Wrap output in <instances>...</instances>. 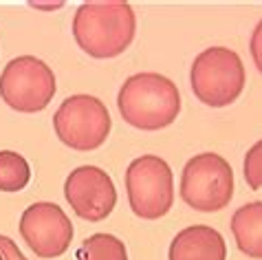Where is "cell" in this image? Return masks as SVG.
Listing matches in <instances>:
<instances>
[{"label": "cell", "instance_id": "1", "mask_svg": "<svg viewBox=\"0 0 262 260\" xmlns=\"http://www.w3.org/2000/svg\"><path fill=\"white\" fill-rule=\"evenodd\" d=\"M137 20L126 0H91L77 7L73 18V38L84 53L111 60L130 47Z\"/></svg>", "mask_w": 262, "mask_h": 260}, {"label": "cell", "instance_id": "2", "mask_svg": "<svg viewBox=\"0 0 262 260\" xmlns=\"http://www.w3.org/2000/svg\"><path fill=\"white\" fill-rule=\"evenodd\" d=\"M117 106L126 124L137 130L167 128L181 113V93L170 77L137 73L123 82Z\"/></svg>", "mask_w": 262, "mask_h": 260}, {"label": "cell", "instance_id": "3", "mask_svg": "<svg viewBox=\"0 0 262 260\" xmlns=\"http://www.w3.org/2000/svg\"><path fill=\"white\" fill-rule=\"evenodd\" d=\"M245 64L227 47L205 49L192 64L190 82L194 95L212 108L234 104L245 89Z\"/></svg>", "mask_w": 262, "mask_h": 260}, {"label": "cell", "instance_id": "4", "mask_svg": "<svg viewBox=\"0 0 262 260\" xmlns=\"http://www.w3.org/2000/svg\"><path fill=\"white\" fill-rule=\"evenodd\" d=\"M234 197V170L216 153H203L185 163L181 175V199L196 212H218Z\"/></svg>", "mask_w": 262, "mask_h": 260}, {"label": "cell", "instance_id": "5", "mask_svg": "<svg viewBox=\"0 0 262 260\" xmlns=\"http://www.w3.org/2000/svg\"><path fill=\"white\" fill-rule=\"evenodd\" d=\"M55 135L73 150H95L108 139L113 119L106 104L93 95H71L53 115Z\"/></svg>", "mask_w": 262, "mask_h": 260}, {"label": "cell", "instance_id": "6", "mask_svg": "<svg viewBox=\"0 0 262 260\" xmlns=\"http://www.w3.org/2000/svg\"><path fill=\"white\" fill-rule=\"evenodd\" d=\"M126 192L130 209L145 221H157L172 209L174 177L161 157H137L126 170Z\"/></svg>", "mask_w": 262, "mask_h": 260}, {"label": "cell", "instance_id": "7", "mask_svg": "<svg viewBox=\"0 0 262 260\" xmlns=\"http://www.w3.org/2000/svg\"><path fill=\"white\" fill-rule=\"evenodd\" d=\"M55 95V75L47 62L33 55H20L0 75V97L18 113H40Z\"/></svg>", "mask_w": 262, "mask_h": 260}, {"label": "cell", "instance_id": "8", "mask_svg": "<svg viewBox=\"0 0 262 260\" xmlns=\"http://www.w3.org/2000/svg\"><path fill=\"white\" fill-rule=\"evenodd\" d=\"M20 234L40 258H57L69 251L73 225L67 212L55 203H33L20 216Z\"/></svg>", "mask_w": 262, "mask_h": 260}, {"label": "cell", "instance_id": "9", "mask_svg": "<svg viewBox=\"0 0 262 260\" xmlns=\"http://www.w3.org/2000/svg\"><path fill=\"white\" fill-rule=\"evenodd\" d=\"M64 197L71 209L84 221H104L117 203V190L106 170L97 165H79L64 181Z\"/></svg>", "mask_w": 262, "mask_h": 260}, {"label": "cell", "instance_id": "10", "mask_svg": "<svg viewBox=\"0 0 262 260\" xmlns=\"http://www.w3.org/2000/svg\"><path fill=\"white\" fill-rule=\"evenodd\" d=\"M170 260H227L225 238L209 225H192L174 236Z\"/></svg>", "mask_w": 262, "mask_h": 260}, {"label": "cell", "instance_id": "11", "mask_svg": "<svg viewBox=\"0 0 262 260\" xmlns=\"http://www.w3.org/2000/svg\"><path fill=\"white\" fill-rule=\"evenodd\" d=\"M231 234L245 256L262 260V201L236 209L231 216Z\"/></svg>", "mask_w": 262, "mask_h": 260}, {"label": "cell", "instance_id": "12", "mask_svg": "<svg viewBox=\"0 0 262 260\" xmlns=\"http://www.w3.org/2000/svg\"><path fill=\"white\" fill-rule=\"evenodd\" d=\"M75 258L77 260H128V251L121 238L99 232V234H91L79 245Z\"/></svg>", "mask_w": 262, "mask_h": 260}, {"label": "cell", "instance_id": "13", "mask_svg": "<svg viewBox=\"0 0 262 260\" xmlns=\"http://www.w3.org/2000/svg\"><path fill=\"white\" fill-rule=\"evenodd\" d=\"M31 181V168L23 155L0 150V192H20Z\"/></svg>", "mask_w": 262, "mask_h": 260}, {"label": "cell", "instance_id": "14", "mask_svg": "<svg viewBox=\"0 0 262 260\" xmlns=\"http://www.w3.org/2000/svg\"><path fill=\"white\" fill-rule=\"evenodd\" d=\"M245 181L251 190H262V139L245 155Z\"/></svg>", "mask_w": 262, "mask_h": 260}, {"label": "cell", "instance_id": "15", "mask_svg": "<svg viewBox=\"0 0 262 260\" xmlns=\"http://www.w3.org/2000/svg\"><path fill=\"white\" fill-rule=\"evenodd\" d=\"M0 260H29L9 236L0 234Z\"/></svg>", "mask_w": 262, "mask_h": 260}, {"label": "cell", "instance_id": "16", "mask_svg": "<svg viewBox=\"0 0 262 260\" xmlns=\"http://www.w3.org/2000/svg\"><path fill=\"white\" fill-rule=\"evenodd\" d=\"M249 49H251V57L256 62V69L262 73V20L256 25L251 33V42H249Z\"/></svg>", "mask_w": 262, "mask_h": 260}]
</instances>
